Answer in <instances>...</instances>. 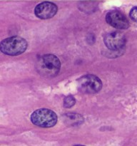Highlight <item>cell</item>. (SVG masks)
I'll use <instances>...</instances> for the list:
<instances>
[{
  "mask_svg": "<svg viewBox=\"0 0 137 146\" xmlns=\"http://www.w3.org/2000/svg\"><path fill=\"white\" fill-rule=\"evenodd\" d=\"M65 120L68 121V123L70 125H77L81 124L84 121V118L79 114L69 113L65 115Z\"/></svg>",
  "mask_w": 137,
  "mask_h": 146,
  "instance_id": "ba28073f",
  "label": "cell"
},
{
  "mask_svg": "<svg viewBox=\"0 0 137 146\" xmlns=\"http://www.w3.org/2000/svg\"><path fill=\"white\" fill-rule=\"evenodd\" d=\"M104 41L108 49L118 52L124 49L126 41L124 34L118 31H114L107 34L104 36Z\"/></svg>",
  "mask_w": 137,
  "mask_h": 146,
  "instance_id": "5b68a950",
  "label": "cell"
},
{
  "mask_svg": "<svg viewBox=\"0 0 137 146\" xmlns=\"http://www.w3.org/2000/svg\"><path fill=\"white\" fill-rule=\"evenodd\" d=\"M30 118L34 125L41 128L54 127L58 121L57 114L47 108H40L34 111Z\"/></svg>",
  "mask_w": 137,
  "mask_h": 146,
  "instance_id": "3957f363",
  "label": "cell"
},
{
  "mask_svg": "<svg viewBox=\"0 0 137 146\" xmlns=\"http://www.w3.org/2000/svg\"><path fill=\"white\" fill-rule=\"evenodd\" d=\"M129 16L133 21L137 22V7H133L129 13Z\"/></svg>",
  "mask_w": 137,
  "mask_h": 146,
  "instance_id": "30bf717a",
  "label": "cell"
},
{
  "mask_svg": "<svg viewBox=\"0 0 137 146\" xmlns=\"http://www.w3.org/2000/svg\"><path fill=\"white\" fill-rule=\"evenodd\" d=\"M58 7L55 4L50 1L40 3L34 9V14L41 19H48L56 15Z\"/></svg>",
  "mask_w": 137,
  "mask_h": 146,
  "instance_id": "52a82bcc",
  "label": "cell"
},
{
  "mask_svg": "<svg viewBox=\"0 0 137 146\" xmlns=\"http://www.w3.org/2000/svg\"><path fill=\"white\" fill-rule=\"evenodd\" d=\"M28 43L20 36L9 37L0 43V51L9 56H18L27 50Z\"/></svg>",
  "mask_w": 137,
  "mask_h": 146,
  "instance_id": "7a4b0ae2",
  "label": "cell"
},
{
  "mask_svg": "<svg viewBox=\"0 0 137 146\" xmlns=\"http://www.w3.org/2000/svg\"><path fill=\"white\" fill-rule=\"evenodd\" d=\"M76 104V100L72 96H68L64 100V106L65 108H68L74 106Z\"/></svg>",
  "mask_w": 137,
  "mask_h": 146,
  "instance_id": "9c48e42d",
  "label": "cell"
},
{
  "mask_svg": "<svg viewBox=\"0 0 137 146\" xmlns=\"http://www.w3.org/2000/svg\"><path fill=\"white\" fill-rule=\"evenodd\" d=\"M106 21L111 27L118 29H126L129 27V22L126 17L117 10L108 11L106 15Z\"/></svg>",
  "mask_w": 137,
  "mask_h": 146,
  "instance_id": "8992f818",
  "label": "cell"
},
{
  "mask_svg": "<svg viewBox=\"0 0 137 146\" xmlns=\"http://www.w3.org/2000/svg\"><path fill=\"white\" fill-rule=\"evenodd\" d=\"M77 87L84 94H96L101 91L102 82L96 76L86 74L77 79Z\"/></svg>",
  "mask_w": 137,
  "mask_h": 146,
  "instance_id": "277c9868",
  "label": "cell"
},
{
  "mask_svg": "<svg viewBox=\"0 0 137 146\" xmlns=\"http://www.w3.org/2000/svg\"><path fill=\"white\" fill-rule=\"evenodd\" d=\"M74 146H84V145H74Z\"/></svg>",
  "mask_w": 137,
  "mask_h": 146,
  "instance_id": "8fae6325",
  "label": "cell"
},
{
  "mask_svg": "<svg viewBox=\"0 0 137 146\" xmlns=\"http://www.w3.org/2000/svg\"><path fill=\"white\" fill-rule=\"evenodd\" d=\"M61 68V62L57 56L53 54H46L38 59L37 70L41 76L54 77L59 74Z\"/></svg>",
  "mask_w": 137,
  "mask_h": 146,
  "instance_id": "6da1fadb",
  "label": "cell"
}]
</instances>
